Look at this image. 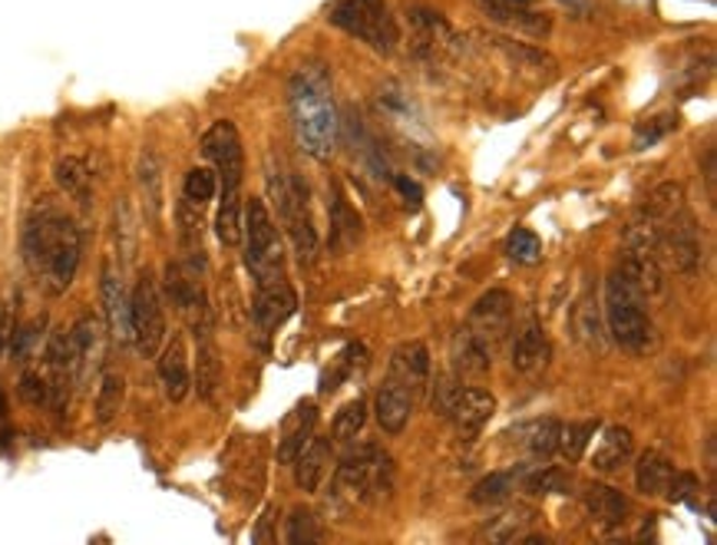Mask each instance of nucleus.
<instances>
[{
	"label": "nucleus",
	"instance_id": "obj_2",
	"mask_svg": "<svg viewBox=\"0 0 717 545\" xmlns=\"http://www.w3.org/2000/svg\"><path fill=\"white\" fill-rule=\"evenodd\" d=\"M288 113L298 146L311 159H331L337 149V102L324 63H301L288 80Z\"/></svg>",
	"mask_w": 717,
	"mask_h": 545
},
{
	"label": "nucleus",
	"instance_id": "obj_26",
	"mask_svg": "<svg viewBox=\"0 0 717 545\" xmlns=\"http://www.w3.org/2000/svg\"><path fill=\"white\" fill-rule=\"evenodd\" d=\"M582 506H585V512L595 522L609 525V529L622 525L629 519V512H632L629 496L622 489L609 486V483H588V486H582Z\"/></svg>",
	"mask_w": 717,
	"mask_h": 545
},
{
	"label": "nucleus",
	"instance_id": "obj_8",
	"mask_svg": "<svg viewBox=\"0 0 717 545\" xmlns=\"http://www.w3.org/2000/svg\"><path fill=\"white\" fill-rule=\"evenodd\" d=\"M242 242H246V268L255 278V288L288 281L282 232L262 198H249L242 208Z\"/></svg>",
	"mask_w": 717,
	"mask_h": 545
},
{
	"label": "nucleus",
	"instance_id": "obj_24",
	"mask_svg": "<svg viewBox=\"0 0 717 545\" xmlns=\"http://www.w3.org/2000/svg\"><path fill=\"white\" fill-rule=\"evenodd\" d=\"M205 205H195L182 198L176 205V226H179V249H182V265L205 271Z\"/></svg>",
	"mask_w": 717,
	"mask_h": 545
},
{
	"label": "nucleus",
	"instance_id": "obj_39",
	"mask_svg": "<svg viewBox=\"0 0 717 545\" xmlns=\"http://www.w3.org/2000/svg\"><path fill=\"white\" fill-rule=\"evenodd\" d=\"M140 185H143V198H146V211L156 222L159 208H163V162L153 149H146L140 156Z\"/></svg>",
	"mask_w": 717,
	"mask_h": 545
},
{
	"label": "nucleus",
	"instance_id": "obj_45",
	"mask_svg": "<svg viewBox=\"0 0 717 545\" xmlns=\"http://www.w3.org/2000/svg\"><path fill=\"white\" fill-rule=\"evenodd\" d=\"M671 130V120L668 117H661V120H652V123H642L638 126V133H635V149H645V143L652 146V143H658L665 133Z\"/></svg>",
	"mask_w": 717,
	"mask_h": 545
},
{
	"label": "nucleus",
	"instance_id": "obj_38",
	"mask_svg": "<svg viewBox=\"0 0 717 545\" xmlns=\"http://www.w3.org/2000/svg\"><path fill=\"white\" fill-rule=\"evenodd\" d=\"M516 486H519V473H516V470L490 473L487 480H480V483L473 486L469 499H473L476 506H503V502H510V496L516 493Z\"/></svg>",
	"mask_w": 717,
	"mask_h": 545
},
{
	"label": "nucleus",
	"instance_id": "obj_35",
	"mask_svg": "<svg viewBox=\"0 0 717 545\" xmlns=\"http://www.w3.org/2000/svg\"><path fill=\"white\" fill-rule=\"evenodd\" d=\"M123 400H127V377L116 374V371H106L99 377V390H96V423L99 426H109L119 410H123Z\"/></svg>",
	"mask_w": 717,
	"mask_h": 545
},
{
	"label": "nucleus",
	"instance_id": "obj_18",
	"mask_svg": "<svg viewBox=\"0 0 717 545\" xmlns=\"http://www.w3.org/2000/svg\"><path fill=\"white\" fill-rule=\"evenodd\" d=\"M70 351H73V367H76V384H83L99 364H103V351H106V327L93 317L83 314L73 327H70Z\"/></svg>",
	"mask_w": 717,
	"mask_h": 545
},
{
	"label": "nucleus",
	"instance_id": "obj_4",
	"mask_svg": "<svg viewBox=\"0 0 717 545\" xmlns=\"http://www.w3.org/2000/svg\"><path fill=\"white\" fill-rule=\"evenodd\" d=\"M642 211L655 222L661 265H668L671 271L684 278H694L701 271V235H697L694 215L688 208L684 189L678 182H665L652 189Z\"/></svg>",
	"mask_w": 717,
	"mask_h": 545
},
{
	"label": "nucleus",
	"instance_id": "obj_48",
	"mask_svg": "<svg viewBox=\"0 0 717 545\" xmlns=\"http://www.w3.org/2000/svg\"><path fill=\"white\" fill-rule=\"evenodd\" d=\"M510 8H523V11H536L539 8V0H506Z\"/></svg>",
	"mask_w": 717,
	"mask_h": 545
},
{
	"label": "nucleus",
	"instance_id": "obj_15",
	"mask_svg": "<svg viewBox=\"0 0 717 545\" xmlns=\"http://www.w3.org/2000/svg\"><path fill=\"white\" fill-rule=\"evenodd\" d=\"M407 27H410V44H414V53L423 57V60H440L446 53H453L456 47V37L450 31V24L427 11V8H410L407 11Z\"/></svg>",
	"mask_w": 717,
	"mask_h": 545
},
{
	"label": "nucleus",
	"instance_id": "obj_25",
	"mask_svg": "<svg viewBox=\"0 0 717 545\" xmlns=\"http://www.w3.org/2000/svg\"><path fill=\"white\" fill-rule=\"evenodd\" d=\"M569 327H572V338L591 351V354H602L606 344H609V331H606V317H602V307L591 294H582L572 311H569Z\"/></svg>",
	"mask_w": 717,
	"mask_h": 545
},
{
	"label": "nucleus",
	"instance_id": "obj_46",
	"mask_svg": "<svg viewBox=\"0 0 717 545\" xmlns=\"http://www.w3.org/2000/svg\"><path fill=\"white\" fill-rule=\"evenodd\" d=\"M562 8H569L572 14H588V0H559Z\"/></svg>",
	"mask_w": 717,
	"mask_h": 545
},
{
	"label": "nucleus",
	"instance_id": "obj_29",
	"mask_svg": "<svg viewBox=\"0 0 717 545\" xmlns=\"http://www.w3.org/2000/svg\"><path fill=\"white\" fill-rule=\"evenodd\" d=\"M536 522V509L526 502H503V509L497 516H490L480 529L483 542H519Z\"/></svg>",
	"mask_w": 717,
	"mask_h": 545
},
{
	"label": "nucleus",
	"instance_id": "obj_37",
	"mask_svg": "<svg viewBox=\"0 0 717 545\" xmlns=\"http://www.w3.org/2000/svg\"><path fill=\"white\" fill-rule=\"evenodd\" d=\"M595 429L599 423H559V440H555V453L565 463H578L585 457V450L595 440Z\"/></svg>",
	"mask_w": 717,
	"mask_h": 545
},
{
	"label": "nucleus",
	"instance_id": "obj_19",
	"mask_svg": "<svg viewBox=\"0 0 717 545\" xmlns=\"http://www.w3.org/2000/svg\"><path fill=\"white\" fill-rule=\"evenodd\" d=\"M387 377L397 380L401 387H407L420 400L427 384H430V351H427V344L423 341H404L401 348H394L391 364H387Z\"/></svg>",
	"mask_w": 717,
	"mask_h": 545
},
{
	"label": "nucleus",
	"instance_id": "obj_3",
	"mask_svg": "<svg viewBox=\"0 0 717 545\" xmlns=\"http://www.w3.org/2000/svg\"><path fill=\"white\" fill-rule=\"evenodd\" d=\"M202 156L212 162L218 175V215L215 235L225 249L242 245V182H246V149L235 123L218 120L202 133Z\"/></svg>",
	"mask_w": 717,
	"mask_h": 545
},
{
	"label": "nucleus",
	"instance_id": "obj_50",
	"mask_svg": "<svg viewBox=\"0 0 717 545\" xmlns=\"http://www.w3.org/2000/svg\"><path fill=\"white\" fill-rule=\"evenodd\" d=\"M638 4H645V0H638Z\"/></svg>",
	"mask_w": 717,
	"mask_h": 545
},
{
	"label": "nucleus",
	"instance_id": "obj_11",
	"mask_svg": "<svg viewBox=\"0 0 717 545\" xmlns=\"http://www.w3.org/2000/svg\"><path fill=\"white\" fill-rule=\"evenodd\" d=\"M202 271L182 265V262H169L166 265V294L172 301V307H179V314L189 320L192 335H212V307L202 288Z\"/></svg>",
	"mask_w": 717,
	"mask_h": 545
},
{
	"label": "nucleus",
	"instance_id": "obj_33",
	"mask_svg": "<svg viewBox=\"0 0 717 545\" xmlns=\"http://www.w3.org/2000/svg\"><path fill=\"white\" fill-rule=\"evenodd\" d=\"M195 393L202 400H215L222 390V354L218 344L212 341V335H199L195 338Z\"/></svg>",
	"mask_w": 717,
	"mask_h": 545
},
{
	"label": "nucleus",
	"instance_id": "obj_20",
	"mask_svg": "<svg viewBox=\"0 0 717 545\" xmlns=\"http://www.w3.org/2000/svg\"><path fill=\"white\" fill-rule=\"evenodd\" d=\"M635 457V436L629 426H606L599 433V440H595V447L588 450V463L595 473L602 476H612L619 473L622 467H629Z\"/></svg>",
	"mask_w": 717,
	"mask_h": 545
},
{
	"label": "nucleus",
	"instance_id": "obj_22",
	"mask_svg": "<svg viewBox=\"0 0 717 545\" xmlns=\"http://www.w3.org/2000/svg\"><path fill=\"white\" fill-rule=\"evenodd\" d=\"M156 371H159V380H163V390L172 403H182L192 390V374H189V351H186V338L182 335H172L166 341V348H159L156 354Z\"/></svg>",
	"mask_w": 717,
	"mask_h": 545
},
{
	"label": "nucleus",
	"instance_id": "obj_43",
	"mask_svg": "<svg viewBox=\"0 0 717 545\" xmlns=\"http://www.w3.org/2000/svg\"><path fill=\"white\" fill-rule=\"evenodd\" d=\"M17 390H21V400L31 403V407H53V390H50V380L40 367L24 371Z\"/></svg>",
	"mask_w": 717,
	"mask_h": 545
},
{
	"label": "nucleus",
	"instance_id": "obj_12",
	"mask_svg": "<svg viewBox=\"0 0 717 545\" xmlns=\"http://www.w3.org/2000/svg\"><path fill=\"white\" fill-rule=\"evenodd\" d=\"M513 311H516L513 294L503 291V288H493V291H487V294L476 298V304L469 307V317H466L463 327H466L469 335L480 338V341L497 354V348H500V344L510 338V331H513Z\"/></svg>",
	"mask_w": 717,
	"mask_h": 545
},
{
	"label": "nucleus",
	"instance_id": "obj_34",
	"mask_svg": "<svg viewBox=\"0 0 717 545\" xmlns=\"http://www.w3.org/2000/svg\"><path fill=\"white\" fill-rule=\"evenodd\" d=\"M53 179H57V185H60L70 198H76L80 205H89V198H93V172H89L86 159H80V156H63V159L53 166Z\"/></svg>",
	"mask_w": 717,
	"mask_h": 545
},
{
	"label": "nucleus",
	"instance_id": "obj_41",
	"mask_svg": "<svg viewBox=\"0 0 717 545\" xmlns=\"http://www.w3.org/2000/svg\"><path fill=\"white\" fill-rule=\"evenodd\" d=\"M215 192H218V175H215V169L199 166V169H189V172H186V179H182V198H189V202H195V205H205V202L215 198Z\"/></svg>",
	"mask_w": 717,
	"mask_h": 545
},
{
	"label": "nucleus",
	"instance_id": "obj_7",
	"mask_svg": "<svg viewBox=\"0 0 717 545\" xmlns=\"http://www.w3.org/2000/svg\"><path fill=\"white\" fill-rule=\"evenodd\" d=\"M265 182H268V198L278 211V222H282L288 242L295 245V255L301 258V265H314V258H318V229H314L311 205H308V189L282 162L278 166L268 162Z\"/></svg>",
	"mask_w": 717,
	"mask_h": 545
},
{
	"label": "nucleus",
	"instance_id": "obj_16",
	"mask_svg": "<svg viewBox=\"0 0 717 545\" xmlns=\"http://www.w3.org/2000/svg\"><path fill=\"white\" fill-rule=\"evenodd\" d=\"M490 371H493V351L476 335H469L466 327H459L450 341V374H456L466 384H480L490 377Z\"/></svg>",
	"mask_w": 717,
	"mask_h": 545
},
{
	"label": "nucleus",
	"instance_id": "obj_1",
	"mask_svg": "<svg viewBox=\"0 0 717 545\" xmlns=\"http://www.w3.org/2000/svg\"><path fill=\"white\" fill-rule=\"evenodd\" d=\"M21 252L40 291L50 298H60L70 291L80 271L83 235L73 222V215H67L53 198H37L24 222Z\"/></svg>",
	"mask_w": 717,
	"mask_h": 545
},
{
	"label": "nucleus",
	"instance_id": "obj_17",
	"mask_svg": "<svg viewBox=\"0 0 717 545\" xmlns=\"http://www.w3.org/2000/svg\"><path fill=\"white\" fill-rule=\"evenodd\" d=\"M510 358H513V371L523 374V377H536V374H542L549 367L552 344H549V338H546L539 320H526V324L516 327L513 344H510Z\"/></svg>",
	"mask_w": 717,
	"mask_h": 545
},
{
	"label": "nucleus",
	"instance_id": "obj_36",
	"mask_svg": "<svg viewBox=\"0 0 717 545\" xmlns=\"http://www.w3.org/2000/svg\"><path fill=\"white\" fill-rule=\"evenodd\" d=\"M365 423H368V400L357 397V400L344 403L334 416V429H331L334 440L331 444H340V447L357 444V436L365 433Z\"/></svg>",
	"mask_w": 717,
	"mask_h": 545
},
{
	"label": "nucleus",
	"instance_id": "obj_14",
	"mask_svg": "<svg viewBox=\"0 0 717 545\" xmlns=\"http://www.w3.org/2000/svg\"><path fill=\"white\" fill-rule=\"evenodd\" d=\"M493 413H497V397L487 387L463 384L453 407H450V413H446V420L453 423L459 440H473L476 433H483V426L493 420Z\"/></svg>",
	"mask_w": 717,
	"mask_h": 545
},
{
	"label": "nucleus",
	"instance_id": "obj_28",
	"mask_svg": "<svg viewBox=\"0 0 717 545\" xmlns=\"http://www.w3.org/2000/svg\"><path fill=\"white\" fill-rule=\"evenodd\" d=\"M510 440L519 453H526L533 463H546L549 457H555V440H559V420L552 416H539V420H526L519 423Z\"/></svg>",
	"mask_w": 717,
	"mask_h": 545
},
{
	"label": "nucleus",
	"instance_id": "obj_47",
	"mask_svg": "<svg viewBox=\"0 0 717 545\" xmlns=\"http://www.w3.org/2000/svg\"><path fill=\"white\" fill-rule=\"evenodd\" d=\"M707 195L714 198V153H707Z\"/></svg>",
	"mask_w": 717,
	"mask_h": 545
},
{
	"label": "nucleus",
	"instance_id": "obj_42",
	"mask_svg": "<svg viewBox=\"0 0 717 545\" xmlns=\"http://www.w3.org/2000/svg\"><path fill=\"white\" fill-rule=\"evenodd\" d=\"M506 255L516 262V265H536L542 258V242L536 232L529 229H516L510 239H506Z\"/></svg>",
	"mask_w": 717,
	"mask_h": 545
},
{
	"label": "nucleus",
	"instance_id": "obj_30",
	"mask_svg": "<svg viewBox=\"0 0 717 545\" xmlns=\"http://www.w3.org/2000/svg\"><path fill=\"white\" fill-rule=\"evenodd\" d=\"M314 426H318V407L308 400V403H298L295 413L285 420L282 426V436H278V460L282 463H295L298 453L308 447V440L314 436Z\"/></svg>",
	"mask_w": 717,
	"mask_h": 545
},
{
	"label": "nucleus",
	"instance_id": "obj_6",
	"mask_svg": "<svg viewBox=\"0 0 717 545\" xmlns=\"http://www.w3.org/2000/svg\"><path fill=\"white\" fill-rule=\"evenodd\" d=\"M394 460L387 450L365 444L344 453L340 467L334 470V483H331V499L340 509L350 506H381L384 499H391L394 493Z\"/></svg>",
	"mask_w": 717,
	"mask_h": 545
},
{
	"label": "nucleus",
	"instance_id": "obj_49",
	"mask_svg": "<svg viewBox=\"0 0 717 545\" xmlns=\"http://www.w3.org/2000/svg\"><path fill=\"white\" fill-rule=\"evenodd\" d=\"M4 413H8V400H4V393H0V420H4Z\"/></svg>",
	"mask_w": 717,
	"mask_h": 545
},
{
	"label": "nucleus",
	"instance_id": "obj_31",
	"mask_svg": "<svg viewBox=\"0 0 717 545\" xmlns=\"http://www.w3.org/2000/svg\"><path fill=\"white\" fill-rule=\"evenodd\" d=\"M473 4L480 8L490 21H497L500 27H510V31H523V34H533V37H546L552 31V21L546 14L510 8L506 0H473Z\"/></svg>",
	"mask_w": 717,
	"mask_h": 545
},
{
	"label": "nucleus",
	"instance_id": "obj_32",
	"mask_svg": "<svg viewBox=\"0 0 717 545\" xmlns=\"http://www.w3.org/2000/svg\"><path fill=\"white\" fill-rule=\"evenodd\" d=\"M674 476H678V467L661 450H645L635 460V486H638L642 496H652V499L655 496H668Z\"/></svg>",
	"mask_w": 717,
	"mask_h": 545
},
{
	"label": "nucleus",
	"instance_id": "obj_10",
	"mask_svg": "<svg viewBox=\"0 0 717 545\" xmlns=\"http://www.w3.org/2000/svg\"><path fill=\"white\" fill-rule=\"evenodd\" d=\"M130 341L143 358H156L159 348L166 344V307H163L159 281L150 268L140 271L130 291Z\"/></svg>",
	"mask_w": 717,
	"mask_h": 545
},
{
	"label": "nucleus",
	"instance_id": "obj_9",
	"mask_svg": "<svg viewBox=\"0 0 717 545\" xmlns=\"http://www.w3.org/2000/svg\"><path fill=\"white\" fill-rule=\"evenodd\" d=\"M327 21L384 57L394 53L401 44V31L397 21L391 17L387 0H337Z\"/></svg>",
	"mask_w": 717,
	"mask_h": 545
},
{
	"label": "nucleus",
	"instance_id": "obj_21",
	"mask_svg": "<svg viewBox=\"0 0 717 545\" xmlns=\"http://www.w3.org/2000/svg\"><path fill=\"white\" fill-rule=\"evenodd\" d=\"M298 307V294L288 281H278V284H265V288H255V304H252V317L259 324L262 335H275L278 327L295 314Z\"/></svg>",
	"mask_w": 717,
	"mask_h": 545
},
{
	"label": "nucleus",
	"instance_id": "obj_13",
	"mask_svg": "<svg viewBox=\"0 0 717 545\" xmlns=\"http://www.w3.org/2000/svg\"><path fill=\"white\" fill-rule=\"evenodd\" d=\"M99 301L106 317V338H112L116 344H130V294L112 258H106L99 271Z\"/></svg>",
	"mask_w": 717,
	"mask_h": 545
},
{
	"label": "nucleus",
	"instance_id": "obj_23",
	"mask_svg": "<svg viewBox=\"0 0 717 545\" xmlns=\"http://www.w3.org/2000/svg\"><path fill=\"white\" fill-rule=\"evenodd\" d=\"M414 407H417V397L407 387H401L397 380L384 377V384L378 387V397H374V416H378L381 429L391 436H401L414 416Z\"/></svg>",
	"mask_w": 717,
	"mask_h": 545
},
{
	"label": "nucleus",
	"instance_id": "obj_27",
	"mask_svg": "<svg viewBox=\"0 0 717 545\" xmlns=\"http://www.w3.org/2000/svg\"><path fill=\"white\" fill-rule=\"evenodd\" d=\"M331 460H334V444L331 436H311L308 447L298 453V460L291 463L295 467V483L301 493H318L321 483L327 480L331 473Z\"/></svg>",
	"mask_w": 717,
	"mask_h": 545
},
{
	"label": "nucleus",
	"instance_id": "obj_40",
	"mask_svg": "<svg viewBox=\"0 0 717 545\" xmlns=\"http://www.w3.org/2000/svg\"><path fill=\"white\" fill-rule=\"evenodd\" d=\"M285 538L291 545H308V542H318L324 538V529L318 525V516L308 509V506H295L288 522H285Z\"/></svg>",
	"mask_w": 717,
	"mask_h": 545
},
{
	"label": "nucleus",
	"instance_id": "obj_5",
	"mask_svg": "<svg viewBox=\"0 0 717 545\" xmlns=\"http://www.w3.org/2000/svg\"><path fill=\"white\" fill-rule=\"evenodd\" d=\"M648 298L642 288L616 265L606 278V301L602 317L609 338L632 358H652L661 348V335L648 314Z\"/></svg>",
	"mask_w": 717,
	"mask_h": 545
},
{
	"label": "nucleus",
	"instance_id": "obj_44",
	"mask_svg": "<svg viewBox=\"0 0 717 545\" xmlns=\"http://www.w3.org/2000/svg\"><path fill=\"white\" fill-rule=\"evenodd\" d=\"M44 327H47V317H37V320H31L24 327H14V331H11V351H14L17 361H27L37 351Z\"/></svg>",
	"mask_w": 717,
	"mask_h": 545
}]
</instances>
